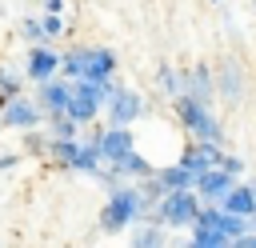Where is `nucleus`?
<instances>
[{
  "instance_id": "obj_1",
  "label": "nucleus",
  "mask_w": 256,
  "mask_h": 248,
  "mask_svg": "<svg viewBox=\"0 0 256 248\" xmlns=\"http://www.w3.org/2000/svg\"><path fill=\"white\" fill-rule=\"evenodd\" d=\"M140 216H148V204H144V192L140 184H112L108 188V204L100 208V228L104 232H120L128 224H136Z\"/></svg>"
},
{
  "instance_id": "obj_2",
  "label": "nucleus",
  "mask_w": 256,
  "mask_h": 248,
  "mask_svg": "<svg viewBox=\"0 0 256 248\" xmlns=\"http://www.w3.org/2000/svg\"><path fill=\"white\" fill-rule=\"evenodd\" d=\"M200 208H204V200H200L196 188H168L164 200H160L148 216L160 220L164 228H192L196 216H200Z\"/></svg>"
},
{
  "instance_id": "obj_3",
  "label": "nucleus",
  "mask_w": 256,
  "mask_h": 248,
  "mask_svg": "<svg viewBox=\"0 0 256 248\" xmlns=\"http://www.w3.org/2000/svg\"><path fill=\"white\" fill-rule=\"evenodd\" d=\"M176 120L192 132V140H216V144H224V124L216 120L212 104H200L192 96H176Z\"/></svg>"
},
{
  "instance_id": "obj_4",
  "label": "nucleus",
  "mask_w": 256,
  "mask_h": 248,
  "mask_svg": "<svg viewBox=\"0 0 256 248\" xmlns=\"http://www.w3.org/2000/svg\"><path fill=\"white\" fill-rule=\"evenodd\" d=\"M104 100H108V80H72V96H68V116L76 124H92L100 112H104Z\"/></svg>"
},
{
  "instance_id": "obj_5",
  "label": "nucleus",
  "mask_w": 256,
  "mask_h": 248,
  "mask_svg": "<svg viewBox=\"0 0 256 248\" xmlns=\"http://www.w3.org/2000/svg\"><path fill=\"white\" fill-rule=\"evenodd\" d=\"M144 112H148L144 108V96L136 88H128V84H116V76H112L108 80V100H104L108 124H136Z\"/></svg>"
},
{
  "instance_id": "obj_6",
  "label": "nucleus",
  "mask_w": 256,
  "mask_h": 248,
  "mask_svg": "<svg viewBox=\"0 0 256 248\" xmlns=\"http://www.w3.org/2000/svg\"><path fill=\"white\" fill-rule=\"evenodd\" d=\"M40 120H44V108L32 100V96H12L4 108H0V124H8V128H16V132H24V128H40Z\"/></svg>"
},
{
  "instance_id": "obj_7",
  "label": "nucleus",
  "mask_w": 256,
  "mask_h": 248,
  "mask_svg": "<svg viewBox=\"0 0 256 248\" xmlns=\"http://www.w3.org/2000/svg\"><path fill=\"white\" fill-rule=\"evenodd\" d=\"M96 140H100L104 164H116V160H124L128 152H136V132H132L128 124H108V128L96 132Z\"/></svg>"
},
{
  "instance_id": "obj_8",
  "label": "nucleus",
  "mask_w": 256,
  "mask_h": 248,
  "mask_svg": "<svg viewBox=\"0 0 256 248\" xmlns=\"http://www.w3.org/2000/svg\"><path fill=\"white\" fill-rule=\"evenodd\" d=\"M236 184V176L224 168V164H212V168H204V172H196V192H200V200L204 204H220L224 196H228V188Z\"/></svg>"
},
{
  "instance_id": "obj_9",
  "label": "nucleus",
  "mask_w": 256,
  "mask_h": 248,
  "mask_svg": "<svg viewBox=\"0 0 256 248\" xmlns=\"http://www.w3.org/2000/svg\"><path fill=\"white\" fill-rule=\"evenodd\" d=\"M68 96H72V80L68 76H48V80H36V104L56 116V112H68Z\"/></svg>"
},
{
  "instance_id": "obj_10",
  "label": "nucleus",
  "mask_w": 256,
  "mask_h": 248,
  "mask_svg": "<svg viewBox=\"0 0 256 248\" xmlns=\"http://www.w3.org/2000/svg\"><path fill=\"white\" fill-rule=\"evenodd\" d=\"M60 56H64V52H56V48H52V40H40V44H32V48H28L24 72H28L32 80H48V76H60Z\"/></svg>"
},
{
  "instance_id": "obj_11",
  "label": "nucleus",
  "mask_w": 256,
  "mask_h": 248,
  "mask_svg": "<svg viewBox=\"0 0 256 248\" xmlns=\"http://www.w3.org/2000/svg\"><path fill=\"white\" fill-rule=\"evenodd\" d=\"M180 96H192L200 104H212L216 100V76L208 72V64H196V68L180 72Z\"/></svg>"
},
{
  "instance_id": "obj_12",
  "label": "nucleus",
  "mask_w": 256,
  "mask_h": 248,
  "mask_svg": "<svg viewBox=\"0 0 256 248\" xmlns=\"http://www.w3.org/2000/svg\"><path fill=\"white\" fill-rule=\"evenodd\" d=\"M176 160H184L192 172H204V168H212V164L224 160V144H216V140H192V144H184V152Z\"/></svg>"
},
{
  "instance_id": "obj_13",
  "label": "nucleus",
  "mask_w": 256,
  "mask_h": 248,
  "mask_svg": "<svg viewBox=\"0 0 256 248\" xmlns=\"http://www.w3.org/2000/svg\"><path fill=\"white\" fill-rule=\"evenodd\" d=\"M84 76L88 80H112L116 76V52L112 48H84Z\"/></svg>"
},
{
  "instance_id": "obj_14",
  "label": "nucleus",
  "mask_w": 256,
  "mask_h": 248,
  "mask_svg": "<svg viewBox=\"0 0 256 248\" xmlns=\"http://www.w3.org/2000/svg\"><path fill=\"white\" fill-rule=\"evenodd\" d=\"M216 96L240 104V96H244V72H240L236 60H224L220 64V72H216Z\"/></svg>"
},
{
  "instance_id": "obj_15",
  "label": "nucleus",
  "mask_w": 256,
  "mask_h": 248,
  "mask_svg": "<svg viewBox=\"0 0 256 248\" xmlns=\"http://www.w3.org/2000/svg\"><path fill=\"white\" fill-rule=\"evenodd\" d=\"M228 212H240V216H252L256 212V188L248 184V180H236L232 188H228V196L220 200Z\"/></svg>"
},
{
  "instance_id": "obj_16",
  "label": "nucleus",
  "mask_w": 256,
  "mask_h": 248,
  "mask_svg": "<svg viewBox=\"0 0 256 248\" xmlns=\"http://www.w3.org/2000/svg\"><path fill=\"white\" fill-rule=\"evenodd\" d=\"M192 244H196V248H220V244H232V240H228V232H224L220 224L196 216V224H192Z\"/></svg>"
},
{
  "instance_id": "obj_17",
  "label": "nucleus",
  "mask_w": 256,
  "mask_h": 248,
  "mask_svg": "<svg viewBox=\"0 0 256 248\" xmlns=\"http://www.w3.org/2000/svg\"><path fill=\"white\" fill-rule=\"evenodd\" d=\"M156 176L168 184V188H192L196 184V172L184 164V160H172V164H164V168H156Z\"/></svg>"
},
{
  "instance_id": "obj_18",
  "label": "nucleus",
  "mask_w": 256,
  "mask_h": 248,
  "mask_svg": "<svg viewBox=\"0 0 256 248\" xmlns=\"http://www.w3.org/2000/svg\"><path fill=\"white\" fill-rule=\"evenodd\" d=\"M132 244H136V248H144V244H164V224H160V220L136 224V228H132Z\"/></svg>"
},
{
  "instance_id": "obj_19",
  "label": "nucleus",
  "mask_w": 256,
  "mask_h": 248,
  "mask_svg": "<svg viewBox=\"0 0 256 248\" xmlns=\"http://www.w3.org/2000/svg\"><path fill=\"white\" fill-rule=\"evenodd\" d=\"M60 76H68V80H80V76H84V48H80V44L60 56Z\"/></svg>"
},
{
  "instance_id": "obj_20",
  "label": "nucleus",
  "mask_w": 256,
  "mask_h": 248,
  "mask_svg": "<svg viewBox=\"0 0 256 248\" xmlns=\"http://www.w3.org/2000/svg\"><path fill=\"white\" fill-rule=\"evenodd\" d=\"M156 84H160L164 96H172V100L180 96V72H176L172 64H160V68H156Z\"/></svg>"
},
{
  "instance_id": "obj_21",
  "label": "nucleus",
  "mask_w": 256,
  "mask_h": 248,
  "mask_svg": "<svg viewBox=\"0 0 256 248\" xmlns=\"http://www.w3.org/2000/svg\"><path fill=\"white\" fill-rule=\"evenodd\" d=\"M48 136H80V124L68 112H56V116H48Z\"/></svg>"
},
{
  "instance_id": "obj_22",
  "label": "nucleus",
  "mask_w": 256,
  "mask_h": 248,
  "mask_svg": "<svg viewBox=\"0 0 256 248\" xmlns=\"http://www.w3.org/2000/svg\"><path fill=\"white\" fill-rule=\"evenodd\" d=\"M20 36H24L28 44H40V40H48V36H44V24H40L36 16H28V20H20Z\"/></svg>"
},
{
  "instance_id": "obj_23",
  "label": "nucleus",
  "mask_w": 256,
  "mask_h": 248,
  "mask_svg": "<svg viewBox=\"0 0 256 248\" xmlns=\"http://www.w3.org/2000/svg\"><path fill=\"white\" fill-rule=\"evenodd\" d=\"M40 24H44V36L48 40H56V36H64L68 28H64V20H60V12H44L40 16Z\"/></svg>"
},
{
  "instance_id": "obj_24",
  "label": "nucleus",
  "mask_w": 256,
  "mask_h": 248,
  "mask_svg": "<svg viewBox=\"0 0 256 248\" xmlns=\"http://www.w3.org/2000/svg\"><path fill=\"white\" fill-rule=\"evenodd\" d=\"M12 96H20V80H16V76H8V72L0 68V108H4Z\"/></svg>"
},
{
  "instance_id": "obj_25",
  "label": "nucleus",
  "mask_w": 256,
  "mask_h": 248,
  "mask_svg": "<svg viewBox=\"0 0 256 248\" xmlns=\"http://www.w3.org/2000/svg\"><path fill=\"white\" fill-rule=\"evenodd\" d=\"M24 152H44L48 156V136H40L36 128H24Z\"/></svg>"
},
{
  "instance_id": "obj_26",
  "label": "nucleus",
  "mask_w": 256,
  "mask_h": 248,
  "mask_svg": "<svg viewBox=\"0 0 256 248\" xmlns=\"http://www.w3.org/2000/svg\"><path fill=\"white\" fill-rule=\"evenodd\" d=\"M220 164H224L232 176H240V172H244V156H228V152H224V160H220Z\"/></svg>"
},
{
  "instance_id": "obj_27",
  "label": "nucleus",
  "mask_w": 256,
  "mask_h": 248,
  "mask_svg": "<svg viewBox=\"0 0 256 248\" xmlns=\"http://www.w3.org/2000/svg\"><path fill=\"white\" fill-rule=\"evenodd\" d=\"M232 248H256V228H248L244 236H236V240H232Z\"/></svg>"
},
{
  "instance_id": "obj_28",
  "label": "nucleus",
  "mask_w": 256,
  "mask_h": 248,
  "mask_svg": "<svg viewBox=\"0 0 256 248\" xmlns=\"http://www.w3.org/2000/svg\"><path fill=\"white\" fill-rule=\"evenodd\" d=\"M16 164H20V152H0V172H8Z\"/></svg>"
},
{
  "instance_id": "obj_29",
  "label": "nucleus",
  "mask_w": 256,
  "mask_h": 248,
  "mask_svg": "<svg viewBox=\"0 0 256 248\" xmlns=\"http://www.w3.org/2000/svg\"><path fill=\"white\" fill-rule=\"evenodd\" d=\"M44 12H64V0H44Z\"/></svg>"
}]
</instances>
